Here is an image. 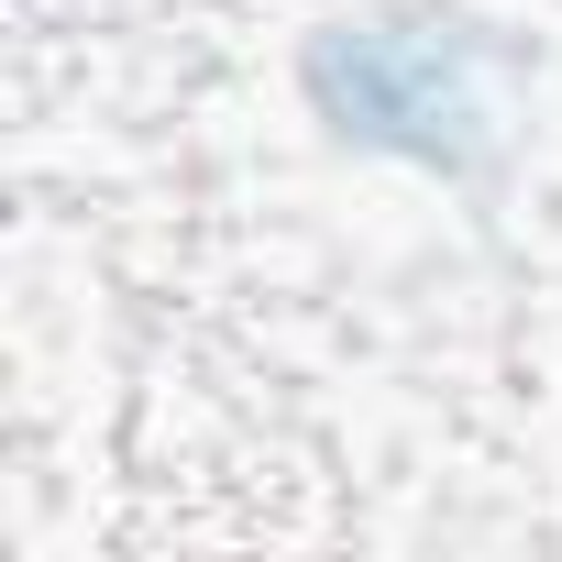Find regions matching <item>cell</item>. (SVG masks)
I'll return each mask as SVG.
<instances>
[{"label": "cell", "instance_id": "1", "mask_svg": "<svg viewBox=\"0 0 562 562\" xmlns=\"http://www.w3.org/2000/svg\"><path fill=\"white\" fill-rule=\"evenodd\" d=\"M310 89L331 111V133L419 155V166H463V133H485V89H474V34L463 23H331L310 56Z\"/></svg>", "mask_w": 562, "mask_h": 562}]
</instances>
